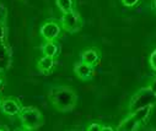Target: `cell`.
<instances>
[{
	"label": "cell",
	"mask_w": 156,
	"mask_h": 131,
	"mask_svg": "<svg viewBox=\"0 0 156 131\" xmlns=\"http://www.w3.org/2000/svg\"><path fill=\"white\" fill-rule=\"evenodd\" d=\"M48 99L59 113H70L76 108L77 93L69 86H57L48 92Z\"/></svg>",
	"instance_id": "obj_1"
},
{
	"label": "cell",
	"mask_w": 156,
	"mask_h": 131,
	"mask_svg": "<svg viewBox=\"0 0 156 131\" xmlns=\"http://www.w3.org/2000/svg\"><path fill=\"white\" fill-rule=\"evenodd\" d=\"M17 116L20 119L21 127L27 131L38 130L46 122V119H44V115L42 114V112L38 108L31 107V105L22 107Z\"/></svg>",
	"instance_id": "obj_2"
},
{
	"label": "cell",
	"mask_w": 156,
	"mask_h": 131,
	"mask_svg": "<svg viewBox=\"0 0 156 131\" xmlns=\"http://www.w3.org/2000/svg\"><path fill=\"white\" fill-rule=\"evenodd\" d=\"M155 104H156V93L149 86H146V87L140 88L139 91H136L132 96L128 109H129V113H133V112H136L139 109H143L150 105L155 107Z\"/></svg>",
	"instance_id": "obj_3"
},
{
	"label": "cell",
	"mask_w": 156,
	"mask_h": 131,
	"mask_svg": "<svg viewBox=\"0 0 156 131\" xmlns=\"http://www.w3.org/2000/svg\"><path fill=\"white\" fill-rule=\"evenodd\" d=\"M152 105L150 107H146V108H143V109H139L136 112H133V113H129L127 118H124L117 130H139L141 125L146 124V121L149 120L150 115H151V110H152Z\"/></svg>",
	"instance_id": "obj_4"
},
{
	"label": "cell",
	"mask_w": 156,
	"mask_h": 131,
	"mask_svg": "<svg viewBox=\"0 0 156 131\" xmlns=\"http://www.w3.org/2000/svg\"><path fill=\"white\" fill-rule=\"evenodd\" d=\"M60 25H62L63 31H65L68 33H77L84 26V20H83L80 12L76 9H74L69 12L62 14Z\"/></svg>",
	"instance_id": "obj_5"
},
{
	"label": "cell",
	"mask_w": 156,
	"mask_h": 131,
	"mask_svg": "<svg viewBox=\"0 0 156 131\" xmlns=\"http://www.w3.org/2000/svg\"><path fill=\"white\" fill-rule=\"evenodd\" d=\"M62 25L54 20L46 21L40 28V34L44 40H55L62 36Z\"/></svg>",
	"instance_id": "obj_6"
},
{
	"label": "cell",
	"mask_w": 156,
	"mask_h": 131,
	"mask_svg": "<svg viewBox=\"0 0 156 131\" xmlns=\"http://www.w3.org/2000/svg\"><path fill=\"white\" fill-rule=\"evenodd\" d=\"M21 108H22L21 102L14 97H5L0 99V110L8 116L19 115Z\"/></svg>",
	"instance_id": "obj_7"
},
{
	"label": "cell",
	"mask_w": 156,
	"mask_h": 131,
	"mask_svg": "<svg viewBox=\"0 0 156 131\" xmlns=\"http://www.w3.org/2000/svg\"><path fill=\"white\" fill-rule=\"evenodd\" d=\"M74 74L81 81H90L95 76V66L84 61H76L74 64Z\"/></svg>",
	"instance_id": "obj_8"
},
{
	"label": "cell",
	"mask_w": 156,
	"mask_h": 131,
	"mask_svg": "<svg viewBox=\"0 0 156 131\" xmlns=\"http://www.w3.org/2000/svg\"><path fill=\"white\" fill-rule=\"evenodd\" d=\"M12 64V52L6 43H0V72H4L11 67Z\"/></svg>",
	"instance_id": "obj_9"
},
{
	"label": "cell",
	"mask_w": 156,
	"mask_h": 131,
	"mask_svg": "<svg viewBox=\"0 0 156 131\" xmlns=\"http://www.w3.org/2000/svg\"><path fill=\"white\" fill-rule=\"evenodd\" d=\"M100 59H101V52L95 47L87 48L80 53V60L84 63H87L90 65H94V66H96L98 64Z\"/></svg>",
	"instance_id": "obj_10"
},
{
	"label": "cell",
	"mask_w": 156,
	"mask_h": 131,
	"mask_svg": "<svg viewBox=\"0 0 156 131\" xmlns=\"http://www.w3.org/2000/svg\"><path fill=\"white\" fill-rule=\"evenodd\" d=\"M54 66H55V58H52V57L43 55L37 61V70L43 75L51 74L52 70L54 69Z\"/></svg>",
	"instance_id": "obj_11"
},
{
	"label": "cell",
	"mask_w": 156,
	"mask_h": 131,
	"mask_svg": "<svg viewBox=\"0 0 156 131\" xmlns=\"http://www.w3.org/2000/svg\"><path fill=\"white\" fill-rule=\"evenodd\" d=\"M41 50L43 55L55 58L59 53V46L55 43V40H46L43 43V46L41 47Z\"/></svg>",
	"instance_id": "obj_12"
},
{
	"label": "cell",
	"mask_w": 156,
	"mask_h": 131,
	"mask_svg": "<svg viewBox=\"0 0 156 131\" xmlns=\"http://www.w3.org/2000/svg\"><path fill=\"white\" fill-rule=\"evenodd\" d=\"M55 5L62 14H65L75 9L76 0H55Z\"/></svg>",
	"instance_id": "obj_13"
},
{
	"label": "cell",
	"mask_w": 156,
	"mask_h": 131,
	"mask_svg": "<svg viewBox=\"0 0 156 131\" xmlns=\"http://www.w3.org/2000/svg\"><path fill=\"white\" fill-rule=\"evenodd\" d=\"M8 42V27L5 20H0V43Z\"/></svg>",
	"instance_id": "obj_14"
},
{
	"label": "cell",
	"mask_w": 156,
	"mask_h": 131,
	"mask_svg": "<svg viewBox=\"0 0 156 131\" xmlns=\"http://www.w3.org/2000/svg\"><path fill=\"white\" fill-rule=\"evenodd\" d=\"M149 65L150 67L156 72V49H154L149 57Z\"/></svg>",
	"instance_id": "obj_15"
},
{
	"label": "cell",
	"mask_w": 156,
	"mask_h": 131,
	"mask_svg": "<svg viewBox=\"0 0 156 131\" xmlns=\"http://www.w3.org/2000/svg\"><path fill=\"white\" fill-rule=\"evenodd\" d=\"M121 3L123 4V6L132 9V8H135L140 3V0H121Z\"/></svg>",
	"instance_id": "obj_16"
},
{
	"label": "cell",
	"mask_w": 156,
	"mask_h": 131,
	"mask_svg": "<svg viewBox=\"0 0 156 131\" xmlns=\"http://www.w3.org/2000/svg\"><path fill=\"white\" fill-rule=\"evenodd\" d=\"M102 124H100V122H91L87 127H86V130L87 131H102Z\"/></svg>",
	"instance_id": "obj_17"
},
{
	"label": "cell",
	"mask_w": 156,
	"mask_h": 131,
	"mask_svg": "<svg viewBox=\"0 0 156 131\" xmlns=\"http://www.w3.org/2000/svg\"><path fill=\"white\" fill-rule=\"evenodd\" d=\"M149 87H150V88L156 93V75L151 78V81H150V83H149Z\"/></svg>",
	"instance_id": "obj_18"
},
{
	"label": "cell",
	"mask_w": 156,
	"mask_h": 131,
	"mask_svg": "<svg viewBox=\"0 0 156 131\" xmlns=\"http://www.w3.org/2000/svg\"><path fill=\"white\" fill-rule=\"evenodd\" d=\"M151 10L156 14V0H151Z\"/></svg>",
	"instance_id": "obj_19"
},
{
	"label": "cell",
	"mask_w": 156,
	"mask_h": 131,
	"mask_svg": "<svg viewBox=\"0 0 156 131\" xmlns=\"http://www.w3.org/2000/svg\"><path fill=\"white\" fill-rule=\"evenodd\" d=\"M113 130L114 129L112 126H105V125L102 126V131H113Z\"/></svg>",
	"instance_id": "obj_20"
},
{
	"label": "cell",
	"mask_w": 156,
	"mask_h": 131,
	"mask_svg": "<svg viewBox=\"0 0 156 131\" xmlns=\"http://www.w3.org/2000/svg\"><path fill=\"white\" fill-rule=\"evenodd\" d=\"M2 86H3V78H2V76H0V88H2Z\"/></svg>",
	"instance_id": "obj_21"
}]
</instances>
